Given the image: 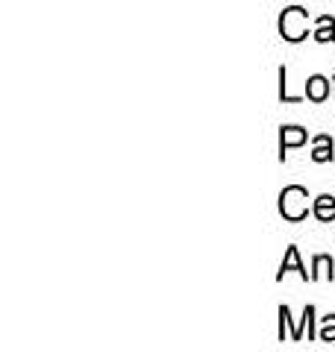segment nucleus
Segmentation results:
<instances>
[{
  "instance_id": "1",
  "label": "nucleus",
  "mask_w": 335,
  "mask_h": 352,
  "mask_svg": "<svg viewBox=\"0 0 335 352\" xmlns=\"http://www.w3.org/2000/svg\"><path fill=\"white\" fill-rule=\"evenodd\" d=\"M309 191L300 188V185H288V188H283V194H279V214H283L285 220H292V223H297V220H303L309 214Z\"/></svg>"
},
{
  "instance_id": "2",
  "label": "nucleus",
  "mask_w": 335,
  "mask_h": 352,
  "mask_svg": "<svg viewBox=\"0 0 335 352\" xmlns=\"http://www.w3.org/2000/svg\"><path fill=\"white\" fill-rule=\"evenodd\" d=\"M279 36L285 41H303L309 36V15L300 6H288L279 18Z\"/></svg>"
},
{
  "instance_id": "3",
  "label": "nucleus",
  "mask_w": 335,
  "mask_h": 352,
  "mask_svg": "<svg viewBox=\"0 0 335 352\" xmlns=\"http://www.w3.org/2000/svg\"><path fill=\"white\" fill-rule=\"evenodd\" d=\"M306 129H300V126H283V135H279V159H285V153L292 150V147H300V144H306Z\"/></svg>"
},
{
  "instance_id": "4",
  "label": "nucleus",
  "mask_w": 335,
  "mask_h": 352,
  "mask_svg": "<svg viewBox=\"0 0 335 352\" xmlns=\"http://www.w3.org/2000/svg\"><path fill=\"white\" fill-rule=\"evenodd\" d=\"M306 97H309V100H315V103L327 100V97H329V80H327V76H321V74L309 76V80H306Z\"/></svg>"
},
{
  "instance_id": "5",
  "label": "nucleus",
  "mask_w": 335,
  "mask_h": 352,
  "mask_svg": "<svg viewBox=\"0 0 335 352\" xmlns=\"http://www.w3.org/2000/svg\"><path fill=\"white\" fill-rule=\"evenodd\" d=\"M288 270H297L300 276L312 282V273H306V267H303V264H300V252H297V247H288V252H285L283 264H279V273H276V279H283Z\"/></svg>"
},
{
  "instance_id": "6",
  "label": "nucleus",
  "mask_w": 335,
  "mask_h": 352,
  "mask_svg": "<svg viewBox=\"0 0 335 352\" xmlns=\"http://www.w3.org/2000/svg\"><path fill=\"white\" fill-rule=\"evenodd\" d=\"M312 214H315V217L321 220V223H332V220H335V197H329V194L315 197Z\"/></svg>"
},
{
  "instance_id": "7",
  "label": "nucleus",
  "mask_w": 335,
  "mask_h": 352,
  "mask_svg": "<svg viewBox=\"0 0 335 352\" xmlns=\"http://www.w3.org/2000/svg\"><path fill=\"white\" fill-rule=\"evenodd\" d=\"M312 159H315L318 164L335 159V150H332V138H329V135H318V138H315V150H312Z\"/></svg>"
},
{
  "instance_id": "8",
  "label": "nucleus",
  "mask_w": 335,
  "mask_h": 352,
  "mask_svg": "<svg viewBox=\"0 0 335 352\" xmlns=\"http://www.w3.org/2000/svg\"><path fill=\"white\" fill-rule=\"evenodd\" d=\"M312 267H315V270H312V282H315V279H332V276H335V273H332L335 264H332L329 256H315Z\"/></svg>"
},
{
  "instance_id": "9",
  "label": "nucleus",
  "mask_w": 335,
  "mask_h": 352,
  "mask_svg": "<svg viewBox=\"0 0 335 352\" xmlns=\"http://www.w3.org/2000/svg\"><path fill=\"white\" fill-rule=\"evenodd\" d=\"M315 41H335V21L329 15H321L318 18V30H315Z\"/></svg>"
},
{
  "instance_id": "10",
  "label": "nucleus",
  "mask_w": 335,
  "mask_h": 352,
  "mask_svg": "<svg viewBox=\"0 0 335 352\" xmlns=\"http://www.w3.org/2000/svg\"><path fill=\"white\" fill-rule=\"evenodd\" d=\"M309 335V338H315V308L306 305L303 308V320H300V335Z\"/></svg>"
},
{
  "instance_id": "11",
  "label": "nucleus",
  "mask_w": 335,
  "mask_h": 352,
  "mask_svg": "<svg viewBox=\"0 0 335 352\" xmlns=\"http://www.w3.org/2000/svg\"><path fill=\"white\" fill-rule=\"evenodd\" d=\"M318 340H327V344H332V340H335V314L323 317L321 332H318Z\"/></svg>"
}]
</instances>
